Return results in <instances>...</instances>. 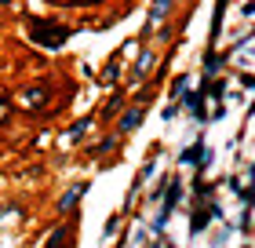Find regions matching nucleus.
<instances>
[{
    "mask_svg": "<svg viewBox=\"0 0 255 248\" xmlns=\"http://www.w3.org/2000/svg\"><path fill=\"white\" fill-rule=\"evenodd\" d=\"M55 99V88L48 84V80H37V84H26V88H18L15 95H11V102L18 106L22 113H29V117H40L44 110L51 106Z\"/></svg>",
    "mask_w": 255,
    "mask_h": 248,
    "instance_id": "f257e3e1",
    "label": "nucleus"
},
{
    "mask_svg": "<svg viewBox=\"0 0 255 248\" xmlns=\"http://www.w3.org/2000/svg\"><path fill=\"white\" fill-rule=\"evenodd\" d=\"M29 40L33 44H40V48H48V51H59L62 44L69 40V26H62V22H51V18H29Z\"/></svg>",
    "mask_w": 255,
    "mask_h": 248,
    "instance_id": "f03ea898",
    "label": "nucleus"
},
{
    "mask_svg": "<svg viewBox=\"0 0 255 248\" xmlns=\"http://www.w3.org/2000/svg\"><path fill=\"white\" fill-rule=\"evenodd\" d=\"M153 66H157V51L149 48V44H138V55H135V66H131V73L124 77V91H131L138 88L142 80L153 73Z\"/></svg>",
    "mask_w": 255,
    "mask_h": 248,
    "instance_id": "7ed1b4c3",
    "label": "nucleus"
},
{
    "mask_svg": "<svg viewBox=\"0 0 255 248\" xmlns=\"http://www.w3.org/2000/svg\"><path fill=\"white\" fill-rule=\"evenodd\" d=\"M160 197H164V201H160V216H157V223H153V234H160V230L168 227L171 212H175L179 201H182V179H179V175H171V179H168V190L160 194Z\"/></svg>",
    "mask_w": 255,
    "mask_h": 248,
    "instance_id": "20e7f679",
    "label": "nucleus"
},
{
    "mask_svg": "<svg viewBox=\"0 0 255 248\" xmlns=\"http://www.w3.org/2000/svg\"><path fill=\"white\" fill-rule=\"evenodd\" d=\"M88 186H91L88 179H77L73 186H66V190H62V197L55 201V212H59L62 219H69V216H77V208H80V197L88 194Z\"/></svg>",
    "mask_w": 255,
    "mask_h": 248,
    "instance_id": "39448f33",
    "label": "nucleus"
},
{
    "mask_svg": "<svg viewBox=\"0 0 255 248\" xmlns=\"http://www.w3.org/2000/svg\"><path fill=\"white\" fill-rule=\"evenodd\" d=\"M142 121H146V110H142V106H124V110L117 113V128H113V135H117V139L131 135V132L142 128Z\"/></svg>",
    "mask_w": 255,
    "mask_h": 248,
    "instance_id": "423d86ee",
    "label": "nucleus"
},
{
    "mask_svg": "<svg viewBox=\"0 0 255 248\" xmlns=\"http://www.w3.org/2000/svg\"><path fill=\"white\" fill-rule=\"evenodd\" d=\"M208 161H212V150H208L204 139H193V143L179 153V164H190V168H197V175L208 168Z\"/></svg>",
    "mask_w": 255,
    "mask_h": 248,
    "instance_id": "0eeeda50",
    "label": "nucleus"
},
{
    "mask_svg": "<svg viewBox=\"0 0 255 248\" xmlns=\"http://www.w3.org/2000/svg\"><path fill=\"white\" fill-rule=\"evenodd\" d=\"M124 51H113L110 58H106V66L99 69V77H95V84L102 88V91H110V88H117V80H121V73H124Z\"/></svg>",
    "mask_w": 255,
    "mask_h": 248,
    "instance_id": "6e6552de",
    "label": "nucleus"
},
{
    "mask_svg": "<svg viewBox=\"0 0 255 248\" xmlns=\"http://www.w3.org/2000/svg\"><path fill=\"white\" fill-rule=\"evenodd\" d=\"M73 230H77V223H62V227H55L51 230V238L44 241V248H73Z\"/></svg>",
    "mask_w": 255,
    "mask_h": 248,
    "instance_id": "1a4fd4ad",
    "label": "nucleus"
},
{
    "mask_svg": "<svg viewBox=\"0 0 255 248\" xmlns=\"http://www.w3.org/2000/svg\"><path fill=\"white\" fill-rule=\"evenodd\" d=\"M124 102H128V91H124V88H117V91H113V95H110V102H106V106H102V110H99V117H95V121L110 124L113 117H117V113L124 110Z\"/></svg>",
    "mask_w": 255,
    "mask_h": 248,
    "instance_id": "9d476101",
    "label": "nucleus"
},
{
    "mask_svg": "<svg viewBox=\"0 0 255 248\" xmlns=\"http://www.w3.org/2000/svg\"><path fill=\"white\" fill-rule=\"evenodd\" d=\"M204 102H208V99L201 95V88L190 91V95L182 99V106H186V110L193 113V121H197V124H208V106H204Z\"/></svg>",
    "mask_w": 255,
    "mask_h": 248,
    "instance_id": "9b49d317",
    "label": "nucleus"
},
{
    "mask_svg": "<svg viewBox=\"0 0 255 248\" xmlns=\"http://www.w3.org/2000/svg\"><path fill=\"white\" fill-rule=\"evenodd\" d=\"M201 95L212 99V102H223V95H226V77H204L201 80Z\"/></svg>",
    "mask_w": 255,
    "mask_h": 248,
    "instance_id": "f8f14e48",
    "label": "nucleus"
},
{
    "mask_svg": "<svg viewBox=\"0 0 255 248\" xmlns=\"http://www.w3.org/2000/svg\"><path fill=\"white\" fill-rule=\"evenodd\" d=\"M226 66V55L223 51H215V48H208V55H204V77H219V69Z\"/></svg>",
    "mask_w": 255,
    "mask_h": 248,
    "instance_id": "ddd939ff",
    "label": "nucleus"
},
{
    "mask_svg": "<svg viewBox=\"0 0 255 248\" xmlns=\"http://www.w3.org/2000/svg\"><path fill=\"white\" fill-rule=\"evenodd\" d=\"M91 124H95V117H80L77 124H69V128H66V143H80V139L88 135Z\"/></svg>",
    "mask_w": 255,
    "mask_h": 248,
    "instance_id": "4468645a",
    "label": "nucleus"
},
{
    "mask_svg": "<svg viewBox=\"0 0 255 248\" xmlns=\"http://www.w3.org/2000/svg\"><path fill=\"white\" fill-rule=\"evenodd\" d=\"M208 212H204V205H190V234H201V230H208Z\"/></svg>",
    "mask_w": 255,
    "mask_h": 248,
    "instance_id": "2eb2a0df",
    "label": "nucleus"
},
{
    "mask_svg": "<svg viewBox=\"0 0 255 248\" xmlns=\"http://www.w3.org/2000/svg\"><path fill=\"white\" fill-rule=\"evenodd\" d=\"M117 143H121V139L113 135V132H110V135H102L99 143H91V146H88V157H102V153H110V150L117 146Z\"/></svg>",
    "mask_w": 255,
    "mask_h": 248,
    "instance_id": "dca6fc26",
    "label": "nucleus"
},
{
    "mask_svg": "<svg viewBox=\"0 0 255 248\" xmlns=\"http://www.w3.org/2000/svg\"><path fill=\"white\" fill-rule=\"evenodd\" d=\"M11 113H15V102H11V91L0 88V128L11 121Z\"/></svg>",
    "mask_w": 255,
    "mask_h": 248,
    "instance_id": "f3484780",
    "label": "nucleus"
},
{
    "mask_svg": "<svg viewBox=\"0 0 255 248\" xmlns=\"http://www.w3.org/2000/svg\"><path fill=\"white\" fill-rule=\"evenodd\" d=\"M186 88H190V73H179V77L168 84V95H171V99H179V95H186Z\"/></svg>",
    "mask_w": 255,
    "mask_h": 248,
    "instance_id": "a211bd4d",
    "label": "nucleus"
},
{
    "mask_svg": "<svg viewBox=\"0 0 255 248\" xmlns=\"http://www.w3.org/2000/svg\"><path fill=\"white\" fill-rule=\"evenodd\" d=\"M66 7H99V4H106V0H62Z\"/></svg>",
    "mask_w": 255,
    "mask_h": 248,
    "instance_id": "6ab92c4d",
    "label": "nucleus"
},
{
    "mask_svg": "<svg viewBox=\"0 0 255 248\" xmlns=\"http://www.w3.org/2000/svg\"><path fill=\"white\" fill-rule=\"evenodd\" d=\"M223 117H226V106H223V102H215V106H212V113H208V121H223Z\"/></svg>",
    "mask_w": 255,
    "mask_h": 248,
    "instance_id": "aec40b11",
    "label": "nucleus"
},
{
    "mask_svg": "<svg viewBox=\"0 0 255 248\" xmlns=\"http://www.w3.org/2000/svg\"><path fill=\"white\" fill-rule=\"evenodd\" d=\"M175 113H179V106L171 102V106H164V113H160V117H164V121H171V117H175Z\"/></svg>",
    "mask_w": 255,
    "mask_h": 248,
    "instance_id": "412c9836",
    "label": "nucleus"
},
{
    "mask_svg": "<svg viewBox=\"0 0 255 248\" xmlns=\"http://www.w3.org/2000/svg\"><path fill=\"white\" fill-rule=\"evenodd\" d=\"M241 84H245V88L252 91V84H255V80H252V69H245V73H241Z\"/></svg>",
    "mask_w": 255,
    "mask_h": 248,
    "instance_id": "4be33fe9",
    "label": "nucleus"
},
{
    "mask_svg": "<svg viewBox=\"0 0 255 248\" xmlns=\"http://www.w3.org/2000/svg\"><path fill=\"white\" fill-rule=\"evenodd\" d=\"M241 15H245V18H252V15H255V4H252V0H248V4H241Z\"/></svg>",
    "mask_w": 255,
    "mask_h": 248,
    "instance_id": "5701e85b",
    "label": "nucleus"
},
{
    "mask_svg": "<svg viewBox=\"0 0 255 248\" xmlns=\"http://www.w3.org/2000/svg\"><path fill=\"white\" fill-rule=\"evenodd\" d=\"M117 227H121V216H110V223H106V234H113Z\"/></svg>",
    "mask_w": 255,
    "mask_h": 248,
    "instance_id": "b1692460",
    "label": "nucleus"
},
{
    "mask_svg": "<svg viewBox=\"0 0 255 248\" xmlns=\"http://www.w3.org/2000/svg\"><path fill=\"white\" fill-rule=\"evenodd\" d=\"M241 248H252V245H241Z\"/></svg>",
    "mask_w": 255,
    "mask_h": 248,
    "instance_id": "393cba45",
    "label": "nucleus"
},
{
    "mask_svg": "<svg viewBox=\"0 0 255 248\" xmlns=\"http://www.w3.org/2000/svg\"><path fill=\"white\" fill-rule=\"evenodd\" d=\"M117 248H124V245H117Z\"/></svg>",
    "mask_w": 255,
    "mask_h": 248,
    "instance_id": "a878e982",
    "label": "nucleus"
}]
</instances>
